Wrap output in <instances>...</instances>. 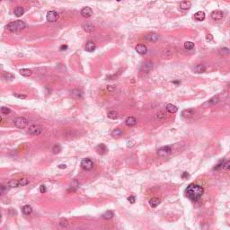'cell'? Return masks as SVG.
<instances>
[{
  "instance_id": "1",
  "label": "cell",
  "mask_w": 230,
  "mask_h": 230,
  "mask_svg": "<svg viewBox=\"0 0 230 230\" xmlns=\"http://www.w3.org/2000/svg\"><path fill=\"white\" fill-rule=\"evenodd\" d=\"M203 193H204V189L199 184L191 183L185 190V194L187 198L194 202L199 201L202 197Z\"/></svg>"
},
{
  "instance_id": "2",
  "label": "cell",
  "mask_w": 230,
  "mask_h": 230,
  "mask_svg": "<svg viewBox=\"0 0 230 230\" xmlns=\"http://www.w3.org/2000/svg\"><path fill=\"white\" fill-rule=\"evenodd\" d=\"M25 27H26L25 22L21 20H17V21H14V22H11L10 24H7L6 29L8 30L9 32H11V33H17V32L24 30Z\"/></svg>"
},
{
  "instance_id": "3",
  "label": "cell",
  "mask_w": 230,
  "mask_h": 230,
  "mask_svg": "<svg viewBox=\"0 0 230 230\" xmlns=\"http://www.w3.org/2000/svg\"><path fill=\"white\" fill-rule=\"evenodd\" d=\"M14 124L18 129H24L28 125V120L24 117H18L14 120Z\"/></svg>"
},
{
  "instance_id": "4",
  "label": "cell",
  "mask_w": 230,
  "mask_h": 230,
  "mask_svg": "<svg viewBox=\"0 0 230 230\" xmlns=\"http://www.w3.org/2000/svg\"><path fill=\"white\" fill-rule=\"evenodd\" d=\"M171 153H172V148L169 146L162 147L157 150V155L160 157H165V156H169Z\"/></svg>"
},
{
  "instance_id": "5",
  "label": "cell",
  "mask_w": 230,
  "mask_h": 230,
  "mask_svg": "<svg viewBox=\"0 0 230 230\" xmlns=\"http://www.w3.org/2000/svg\"><path fill=\"white\" fill-rule=\"evenodd\" d=\"M94 165H94V162L92 161L90 158L83 159L82 162H81V167L86 171H89L91 170V169H93Z\"/></svg>"
},
{
  "instance_id": "6",
  "label": "cell",
  "mask_w": 230,
  "mask_h": 230,
  "mask_svg": "<svg viewBox=\"0 0 230 230\" xmlns=\"http://www.w3.org/2000/svg\"><path fill=\"white\" fill-rule=\"evenodd\" d=\"M28 132L33 136H38L40 134H41V132H42V129H41V126L33 124V125H31L29 127Z\"/></svg>"
},
{
  "instance_id": "7",
  "label": "cell",
  "mask_w": 230,
  "mask_h": 230,
  "mask_svg": "<svg viewBox=\"0 0 230 230\" xmlns=\"http://www.w3.org/2000/svg\"><path fill=\"white\" fill-rule=\"evenodd\" d=\"M46 18L48 22H55L56 21H58V18H59V14H58L56 11H49L48 14H47Z\"/></svg>"
},
{
  "instance_id": "8",
  "label": "cell",
  "mask_w": 230,
  "mask_h": 230,
  "mask_svg": "<svg viewBox=\"0 0 230 230\" xmlns=\"http://www.w3.org/2000/svg\"><path fill=\"white\" fill-rule=\"evenodd\" d=\"M152 69H153V63L150 61L145 62L140 67V71L144 74H148L149 72H151Z\"/></svg>"
},
{
  "instance_id": "9",
  "label": "cell",
  "mask_w": 230,
  "mask_h": 230,
  "mask_svg": "<svg viewBox=\"0 0 230 230\" xmlns=\"http://www.w3.org/2000/svg\"><path fill=\"white\" fill-rule=\"evenodd\" d=\"M223 16H224L223 12L220 10H215L211 13V18H212L214 21H216V22L221 21L222 18H223Z\"/></svg>"
},
{
  "instance_id": "10",
  "label": "cell",
  "mask_w": 230,
  "mask_h": 230,
  "mask_svg": "<svg viewBox=\"0 0 230 230\" xmlns=\"http://www.w3.org/2000/svg\"><path fill=\"white\" fill-rule=\"evenodd\" d=\"M145 39L148 41H150V42H156V41H158V40H159V35L156 33H148V35H146Z\"/></svg>"
},
{
  "instance_id": "11",
  "label": "cell",
  "mask_w": 230,
  "mask_h": 230,
  "mask_svg": "<svg viewBox=\"0 0 230 230\" xmlns=\"http://www.w3.org/2000/svg\"><path fill=\"white\" fill-rule=\"evenodd\" d=\"M80 14L83 17L88 18V17H90V16H92V14H93V10H92V8H90V7L86 6V7H84V8L81 10Z\"/></svg>"
},
{
  "instance_id": "12",
  "label": "cell",
  "mask_w": 230,
  "mask_h": 230,
  "mask_svg": "<svg viewBox=\"0 0 230 230\" xmlns=\"http://www.w3.org/2000/svg\"><path fill=\"white\" fill-rule=\"evenodd\" d=\"M194 114H195V111H194V109H186V110H183L182 112V115L183 118H186V119H190V118H192V117L194 116Z\"/></svg>"
},
{
  "instance_id": "13",
  "label": "cell",
  "mask_w": 230,
  "mask_h": 230,
  "mask_svg": "<svg viewBox=\"0 0 230 230\" xmlns=\"http://www.w3.org/2000/svg\"><path fill=\"white\" fill-rule=\"evenodd\" d=\"M136 51L139 54H140V55H144V54H146L148 52V48L144 44H139L136 47Z\"/></svg>"
},
{
  "instance_id": "14",
  "label": "cell",
  "mask_w": 230,
  "mask_h": 230,
  "mask_svg": "<svg viewBox=\"0 0 230 230\" xmlns=\"http://www.w3.org/2000/svg\"><path fill=\"white\" fill-rule=\"evenodd\" d=\"M83 29L86 32V33H93L94 30H95V26L92 22H86L83 24Z\"/></svg>"
},
{
  "instance_id": "15",
  "label": "cell",
  "mask_w": 230,
  "mask_h": 230,
  "mask_svg": "<svg viewBox=\"0 0 230 230\" xmlns=\"http://www.w3.org/2000/svg\"><path fill=\"white\" fill-rule=\"evenodd\" d=\"M96 151L100 155H105L107 153V151H108V148H107V147L104 144H99L96 147Z\"/></svg>"
},
{
  "instance_id": "16",
  "label": "cell",
  "mask_w": 230,
  "mask_h": 230,
  "mask_svg": "<svg viewBox=\"0 0 230 230\" xmlns=\"http://www.w3.org/2000/svg\"><path fill=\"white\" fill-rule=\"evenodd\" d=\"M191 6V3L190 1H187V0H184V1H182L180 3V9L182 10H189Z\"/></svg>"
},
{
  "instance_id": "17",
  "label": "cell",
  "mask_w": 230,
  "mask_h": 230,
  "mask_svg": "<svg viewBox=\"0 0 230 230\" xmlns=\"http://www.w3.org/2000/svg\"><path fill=\"white\" fill-rule=\"evenodd\" d=\"M218 102H219V98H218V96H215V97H212L211 99L209 100L207 103H205L204 104H203V106H210V105H214V104H216V103H218Z\"/></svg>"
},
{
  "instance_id": "18",
  "label": "cell",
  "mask_w": 230,
  "mask_h": 230,
  "mask_svg": "<svg viewBox=\"0 0 230 230\" xmlns=\"http://www.w3.org/2000/svg\"><path fill=\"white\" fill-rule=\"evenodd\" d=\"M194 19L196 21H199V22H201L205 19V13L203 11H199L196 14H194Z\"/></svg>"
},
{
  "instance_id": "19",
  "label": "cell",
  "mask_w": 230,
  "mask_h": 230,
  "mask_svg": "<svg viewBox=\"0 0 230 230\" xmlns=\"http://www.w3.org/2000/svg\"><path fill=\"white\" fill-rule=\"evenodd\" d=\"M165 109H166V111L169 113H175V112H177V111H178L177 106H175L174 104H172V103H168V104L166 105V107H165Z\"/></svg>"
},
{
  "instance_id": "20",
  "label": "cell",
  "mask_w": 230,
  "mask_h": 230,
  "mask_svg": "<svg viewBox=\"0 0 230 230\" xmlns=\"http://www.w3.org/2000/svg\"><path fill=\"white\" fill-rule=\"evenodd\" d=\"M126 125L129 126V127H133L137 124V120L134 118V117H128L125 120Z\"/></svg>"
},
{
  "instance_id": "21",
  "label": "cell",
  "mask_w": 230,
  "mask_h": 230,
  "mask_svg": "<svg viewBox=\"0 0 230 230\" xmlns=\"http://www.w3.org/2000/svg\"><path fill=\"white\" fill-rule=\"evenodd\" d=\"M95 50V42H94V41H88L87 43H86V51H88V52H92V51H94V50Z\"/></svg>"
},
{
  "instance_id": "22",
  "label": "cell",
  "mask_w": 230,
  "mask_h": 230,
  "mask_svg": "<svg viewBox=\"0 0 230 230\" xmlns=\"http://www.w3.org/2000/svg\"><path fill=\"white\" fill-rule=\"evenodd\" d=\"M194 71L196 73H203L206 71V67L203 64H199L196 67H194Z\"/></svg>"
},
{
  "instance_id": "23",
  "label": "cell",
  "mask_w": 230,
  "mask_h": 230,
  "mask_svg": "<svg viewBox=\"0 0 230 230\" xmlns=\"http://www.w3.org/2000/svg\"><path fill=\"white\" fill-rule=\"evenodd\" d=\"M22 211L24 215H30L33 213V208L30 205H24L22 208Z\"/></svg>"
},
{
  "instance_id": "24",
  "label": "cell",
  "mask_w": 230,
  "mask_h": 230,
  "mask_svg": "<svg viewBox=\"0 0 230 230\" xmlns=\"http://www.w3.org/2000/svg\"><path fill=\"white\" fill-rule=\"evenodd\" d=\"M83 95L82 92L80 91V90L78 89H75V90H72L71 91V96L74 98H76V99H79V98H81Z\"/></svg>"
},
{
  "instance_id": "25",
  "label": "cell",
  "mask_w": 230,
  "mask_h": 230,
  "mask_svg": "<svg viewBox=\"0 0 230 230\" xmlns=\"http://www.w3.org/2000/svg\"><path fill=\"white\" fill-rule=\"evenodd\" d=\"M149 204L152 208H156V207H157L160 204V200L158 198H152L149 201Z\"/></svg>"
},
{
  "instance_id": "26",
  "label": "cell",
  "mask_w": 230,
  "mask_h": 230,
  "mask_svg": "<svg viewBox=\"0 0 230 230\" xmlns=\"http://www.w3.org/2000/svg\"><path fill=\"white\" fill-rule=\"evenodd\" d=\"M107 116H108V118L112 119V120H117L119 117V114L116 111H110L107 113Z\"/></svg>"
},
{
  "instance_id": "27",
  "label": "cell",
  "mask_w": 230,
  "mask_h": 230,
  "mask_svg": "<svg viewBox=\"0 0 230 230\" xmlns=\"http://www.w3.org/2000/svg\"><path fill=\"white\" fill-rule=\"evenodd\" d=\"M19 72H20V74L22 75V76H32V74H33L32 70H30V69H28V68L20 69Z\"/></svg>"
},
{
  "instance_id": "28",
  "label": "cell",
  "mask_w": 230,
  "mask_h": 230,
  "mask_svg": "<svg viewBox=\"0 0 230 230\" xmlns=\"http://www.w3.org/2000/svg\"><path fill=\"white\" fill-rule=\"evenodd\" d=\"M123 135V131H121V129H113L112 132V136L113 137H121V136Z\"/></svg>"
},
{
  "instance_id": "29",
  "label": "cell",
  "mask_w": 230,
  "mask_h": 230,
  "mask_svg": "<svg viewBox=\"0 0 230 230\" xmlns=\"http://www.w3.org/2000/svg\"><path fill=\"white\" fill-rule=\"evenodd\" d=\"M78 186H79L78 182H77L76 180H74L72 182H71L70 187H69L68 191H76V190L77 189V188H78Z\"/></svg>"
},
{
  "instance_id": "30",
  "label": "cell",
  "mask_w": 230,
  "mask_h": 230,
  "mask_svg": "<svg viewBox=\"0 0 230 230\" xmlns=\"http://www.w3.org/2000/svg\"><path fill=\"white\" fill-rule=\"evenodd\" d=\"M24 9L22 8V7L17 6L14 8V14H16V16H18V17H19V16H22V14H24Z\"/></svg>"
},
{
  "instance_id": "31",
  "label": "cell",
  "mask_w": 230,
  "mask_h": 230,
  "mask_svg": "<svg viewBox=\"0 0 230 230\" xmlns=\"http://www.w3.org/2000/svg\"><path fill=\"white\" fill-rule=\"evenodd\" d=\"M7 185L11 188H16V187H19V182H18V180H11L8 182Z\"/></svg>"
},
{
  "instance_id": "32",
  "label": "cell",
  "mask_w": 230,
  "mask_h": 230,
  "mask_svg": "<svg viewBox=\"0 0 230 230\" xmlns=\"http://www.w3.org/2000/svg\"><path fill=\"white\" fill-rule=\"evenodd\" d=\"M113 216H114L113 212H112V210H108L103 215V218H104V219H111V218H113Z\"/></svg>"
},
{
  "instance_id": "33",
  "label": "cell",
  "mask_w": 230,
  "mask_h": 230,
  "mask_svg": "<svg viewBox=\"0 0 230 230\" xmlns=\"http://www.w3.org/2000/svg\"><path fill=\"white\" fill-rule=\"evenodd\" d=\"M194 48V43L191 42V41H186L184 43V49L187 50H191L192 49Z\"/></svg>"
},
{
  "instance_id": "34",
  "label": "cell",
  "mask_w": 230,
  "mask_h": 230,
  "mask_svg": "<svg viewBox=\"0 0 230 230\" xmlns=\"http://www.w3.org/2000/svg\"><path fill=\"white\" fill-rule=\"evenodd\" d=\"M218 53L221 56H226L229 54V49L228 48H221L218 50Z\"/></svg>"
},
{
  "instance_id": "35",
  "label": "cell",
  "mask_w": 230,
  "mask_h": 230,
  "mask_svg": "<svg viewBox=\"0 0 230 230\" xmlns=\"http://www.w3.org/2000/svg\"><path fill=\"white\" fill-rule=\"evenodd\" d=\"M18 182H19V187L20 186H25L29 183V180H27L26 178L18 179Z\"/></svg>"
},
{
  "instance_id": "36",
  "label": "cell",
  "mask_w": 230,
  "mask_h": 230,
  "mask_svg": "<svg viewBox=\"0 0 230 230\" xmlns=\"http://www.w3.org/2000/svg\"><path fill=\"white\" fill-rule=\"evenodd\" d=\"M61 146H60V145H58V144H57V145H55V146L53 147V148H52V152H53V154H58L59 153L60 151H61Z\"/></svg>"
},
{
  "instance_id": "37",
  "label": "cell",
  "mask_w": 230,
  "mask_h": 230,
  "mask_svg": "<svg viewBox=\"0 0 230 230\" xmlns=\"http://www.w3.org/2000/svg\"><path fill=\"white\" fill-rule=\"evenodd\" d=\"M3 77L5 79H6V80H13V79L14 78V76L9 72H5V74L3 75Z\"/></svg>"
},
{
  "instance_id": "38",
  "label": "cell",
  "mask_w": 230,
  "mask_h": 230,
  "mask_svg": "<svg viewBox=\"0 0 230 230\" xmlns=\"http://www.w3.org/2000/svg\"><path fill=\"white\" fill-rule=\"evenodd\" d=\"M58 224H59V226L61 227H68V222H67V220H66V219H62Z\"/></svg>"
},
{
  "instance_id": "39",
  "label": "cell",
  "mask_w": 230,
  "mask_h": 230,
  "mask_svg": "<svg viewBox=\"0 0 230 230\" xmlns=\"http://www.w3.org/2000/svg\"><path fill=\"white\" fill-rule=\"evenodd\" d=\"M1 112L3 114H9L11 112V110L9 108H7V107H2Z\"/></svg>"
},
{
  "instance_id": "40",
  "label": "cell",
  "mask_w": 230,
  "mask_h": 230,
  "mask_svg": "<svg viewBox=\"0 0 230 230\" xmlns=\"http://www.w3.org/2000/svg\"><path fill=\"white\" fill-rule=\"evenodd\" d=\"M229 166H230V163H229V161H227V162H226V163H225V162H224L223 166H222V168H223L225 171H228V170H229Z\"/></svg>"
},
{
  "instance_id": "41",
  "label": "cell",
  "mask_w": 230,
  "mask_h": 230,
  "mask_svg": "<svg viewBox=\"0 0 230 230\" xmlns=\"http://www.w3.org/2000/svg\"><path fill=\"white\" fill-rule=\"evenodd\" d=\"M14 96L16 98H19V99H26L27 96L25 95H20V94H14Z\"/></svg>"
},
{
  "instance_id": "42",
  "label": "cell",
  "mask_w": 230,
  "mask_h": 230,
  "mask_svg": "<svg viewBox=\"0 0 230 230\" xmlns=\"http://www.w3.org/2000/svg\"><path fill=\"white\" fill-rule=\"evenodd\" d=\"M223 164H224V160L223 161H220L219 163H218V165H217V166L214 167V170H218V169H220L222 166H223Z\"/></svg>"
},
{
  "instance_id": "43",
  "label": "cell",
  "mask_w": 230,
  "mask_h": 230,
  "mask_svg": "<svg viewBox=\"0 0 230 230\" xmlns=\"http://www.w3.org/2000/svg\"><path fill=\"white\" fill-rule=\"evenodd\" d=\"M40 191L41 192V193H44V192H46L47 191V188H46V186L45 185H41V187H40Z\"/></svg>"
},
{
  "instance_id": "44",
  "label": "cell",
  "mask_w": 230,
  "mask_h": 230,
  "mask_svg": "<svg viewBox=\"0 0 230 230\" xmlns=\"http://www.w3.org/2000/svg\"><path fill=\"white\" fill-rule=\"evenodd\" d=\"M128 201H129L131 203H134L136 201V197L135 196H129V197L128 198Z\"/></svg>"
},
{
  "instance_id": "45",
  "label": "cell",
  "mask_w": 230,
  "mask_h": 230,
  "mask_svg": "<svg viewBox=\"0 0 230 230\" xmlns=\"http://www.w3.org/2000/svg\"><path fill=\"white\" fill-rule=\"evenodd\" d=\"M5 191V187L4 185H2V184H0V195L3 194Z\"/></svg>"
},
{
  "instance_id": "46",
  "label": "cell",
  "mask_w": 230,
  "mask_h": 230,
  "mask_svg": "<svg viewBox=\"0 0 230 230\" xmlns=\"http://www.w3.org/2000/svg\"><path fill=\"white\" fill-rule=\"evenodd\" d=\"M107 90L110 92H113L115 90V86H107Z\"/></svg>"
},
{
  "instance_id": "47",
  "label": "cell",
  "mask_w": 230,
  "mask_h": 230,
  "mask_svg": "<svg viewBox=\"0 0 230 230\" xmlns=\"http://www.w3.org/2000/svg\"><path fill=\"white\" fill-rule=\"evenodd\" d=\"M212 39H213V37H212V35H211V34H208V35H207V37H206L207 41H212Z\"/></svg>"
},
{
  "instance_id": "48",
  "label": "cell",
  "mask_w": 230,
  "mask_h": 230,
  "mask_svg": "<svg viewBox=\"0 0 230 230\" xmlns=\"http://www.w3.org/2000/svg\"><path fill=\"white\" fill-rule=\"evenodd\" d=\"M188 176H189V173H188L187 172H184L182 174V178H185V177H188Z\"/></svg>"
},
{
  "instance_id": "49",
  "label": "cell",
  "mask_w": 230,
  "mask_h": 230,
  "mask_svg": "<svg viewBox=\"0 0 230 230\" xmlns=\"http://www.w3.org/2000/svg\"><path fill=\"white\" fill-rule=\"evenodd\" d=\"M58 168H60V169H66V168H67V165H58Z\"/></svg>"
},
{
  "instance_id": "50",
  "label": "cell",
  "mask_w": 230,
  "mask_h": 230,
  "mask_svg": "<svg viewBox=\"0 0 230 230\" xmlns=\"http://www.w3.org/2000/svg\"><path fill=\"white\" fill-rule=\"evenodd\" d=\"M67 45H62L61 47H60V50H67Z\"/></svg>"
},
{
  "instance_id": "51",
  "label": "cell",
  "mask_w": 230,
  "mask_h": 230,
  "mask_svg": "<svg viewBox=\"0 0 230 230\" xmlns=\"http://www.w3.org/2000/svg\"><path fill=\"white\" fill-rule=\"evenodd\" d=\"M1 121H2V117L0 116V122H1Z\"/></svg>"
},
{
  "instance_id": "52",
  "label": "cell",
  "mask_w": 230,
  "mask_h": 230,
  "mask_svg": "<svg viewBox=\"0 0 230 230\" xmlns=\"http://www.w3.org/2000/svg\"><path fill=\"white\" fill-rule=\"evenodd\" d=\"M116 1H117V2H120V0H116Z\"/></svg>"
},
{
  "instance_id": "53",
  "label": "cell",
  "mask_w": 230,
  "mask_h": 230,
  "mask_svg": "<svg viewBox=\"0 0 230 230\" xmlns=\"http://www.w3.org/2000/svg\"><path fill=\"white\" fill-rule=\"evenodd\" d=\"M0 218H1V215H0Z\"/></svg>"
},
{
  "instance_id": "54",
  "label": "cell",
  "mask_w": 230,
  "mask_h": 230,
  "mask_svg": "<svg viewBox=\"0 0 230 230\" xmlns=\"http://www.w3.org/2000/svg\"><path fill=\"white\" fill-rule=\"evenodd\" d=\"M0 1H1V0H0Z\"/></svg>"
}]
</instances>
